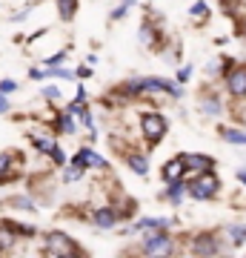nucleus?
I'll list each match as a JSON object with an SVG mask.
<instances>
[{"instance_id":"obj_2","label":"nucleus","mask_w":246,"mask_h":258,"mask_svg":"<svg viewBox=\"0 0 246 258\" xmlns=\"http://www.w3.org/2000/svg\"><path fill=\"white\" fill-rule=\"evenodd\" d=\"M218 189H220V184H218V178L212 175V172H198V178L189 184L192 198H198V201H206V198H212Z\"/></svg>"},{"instance_id":"obj_19","label":"nucleus","mask_w":246,"mask_h":258,"mask_svg":"<svg viewBox=\"0 0 246 258\" xmlns=\"http://www.w3.org/2000/svg\"><path fill=\"white\" fill-rule=\"evenodd\" d=\"M66 181H77V178H80V166H77V164H72V166H69V169H66Z\"/></svg>"},{"instance_id":"obj_12","label":"nucleus","mask_w":246,"mask_h":258,"mask_svg":"<svg viewBox=\"0 0 246 258\" xmlns=\"http://www.w3.org/2000/svg\"><path fill=\"white\" fill-rule=\"evenodd\" d=\"M57 9H60V18L63 20H72L74 9H77V0H57Z\"/></svg>"},{"instance_id":"obj_18","label":"nucleus","mask_w":246,"mask_h":258,"mask_svg":"<svg viewBox=\"0 0 246 258\" xmlns=\"http://www.w3.org/2000/svg\"><path fill=\"white\" fill-rule=\"evenodd\" d=\"M57 126H60V132H74L72 112H69V115H60V120H57Z\"/></svg>"},{"instance_id":"obj_20","label":"nucleus","mask_w":246,"mask_h":258,"mask_svg":"<svg viewBox=\"0 0 246 258\" xmlns=\"http://www.w3.org/2000/svg\"><path fill=\"white\" fill-rule=\"evenodd\" d=\"M15 89H18V83H15V81H9V78H6V81H0V92H3V95L15 92Z\"/></svg>"},{"instance_id":"obj_13","label":"nucleus","mask_w":246,"mask_h":258,"mask_svg":"<svg viewBox=\"0 0 246 258\" xmlns=\"http://www.w3.org/2000/svg\"><path fill=\"white\" fill-rule=\"evenodd\" d=\"M220 138L232 141V144H246V132H237V129H220Z\"/></svg>"},{"instance_id":"obj_9","label":"nucleus","mask_w":246,"mask_h":258,"mask_svg":"<svg viewBox=\"0 0 246 258\" xmlns=\"http://www.w3.org/2000/svg\"><path fill=\"white\" fill-rule=\"evenodd\" d=\"M115 221H118V215L112 210H98L95 212V224L101 227V230H109V227H115Z\"/></svg>"},{"instance_id":"obj_3","label":"nucleus","mask_w":246,"mask_h":258,"mask_svg":"<svg viewBox=\"0 0 246 258\" xmlns=\"http://www.w3.org/2000/svg\"><path fill=\"white\" fill-rule=\"evenodd\" d=\"M140 126H143V135L149 144H157L166 135V118H160V115H143Z\"/></svg>"},{"instance_id":"obj_22","label":"nucleus","mask_w":246,"mask_h":258,"mask_svg":"<svg viewBox=\"0 0 246 258\" xmlns=\"http://www.w3.org/2000/svg\"><path fill=\"white\" fill-rule=\"evenodd\" d=\"M203 109L209 112V115H218L220 106H218V101H206V103H203Z\"/></svg>"},{"instance_id":"obj_6","label":"nucleus","mask_w":246,"mask_h":258,"mask_svg":"<svg viewBox=\"0 0 246 258\" xmlns=\"http://www.w3.org/2000/svg\"><path fill=\"white\" fill-rule=\"evenodd\" d=\"M229 92L235 95V98H243L246 95V69H235V72L229 75Z\"/></svg>"},{"instance_id":"obj_15","label":"nucleus","mask_w":246,"mask_h":258,"mask_svg":"<svg viewBox=\"0 0 246 258\" xmlns=\"http://www.w3.org/2000/svg\"><path fill=\"white\" fill-rule=\"evenodd\" d=\"M181 195H183V184H181V178L169 181V201L178 204V201H181Z\"/></svg>"},{"instance_id":"obj_10","label":"nucleus","mask_w":246,"mask_h":258,"mask_svg":"<svg viewBox=\"0 0 246 258\" xmlns=\"http://www.w3.org/2000/svg\"><path fill=\"white\" fill-rule=\"evenodd\" d=\"M183 169H186V166H183V158H175V161H169V164L163 166V178L166 181H175V178H181Z\"/></svg>"},{"instance_id":"obj_11","label":"nucleus","mask_w":246,"mask_h":258,"mask_svg":"<svg viewBox=\"0 0 246 258\" xmlns=\"http://www.w3.org/2000/svg\"><path fill=\"white\" fill-rule=\"evenodd\" d=\"M183 166H192V169H212V158H201V155H183Z\"/></svg>"},{"instance_id":"obj_16","label":"nucleus","mask_w":246,"mask_h":258,"mask_svg":"<svg viewBox=\"0 0 246 258\" xmlns=\"http://www.w3.org/2000/svg\"><path fill=\"white\" fill-rule=\"evenodd\" d=\"M32 144H35V147L40 149V152H46V155H49V152H52V149L57 147L55 141H49V138H32Z\"/></svg>"},{"instance_id":"obj_27","label":"nucleus","mask_w":246,"mask_h":258,"mask_svg":"<svg viewBox=\"0 0 246 258\" xmlns=\"http://www.w3.org/2000/svg\"><path fill=\"white\" fill-rule=\"evenodd\" d=\"M143 43H152V29L143 26Z\"/></svg>"},{"instance_id":"obj_28","label":"nucleus","mask_w":246,"mask_h":258,"mask_svg":"<svg viewBox=\"0 0 246 258\" xmlns=\"http://www.w3.org/2000/svg\"><path fill=\"white\" fill-rule=\"evenodd\" d=\"M237 178H240V181L246 184V169H240V172H237Z\"/></svg>"},{"instance_id":"obj_24","label":"nucleus","mask_w":246,"mask_h":258,"mask_svg":"<svg viewBox=\"0 0 246 258\" xmlns=\"http://www.w3.org/2000/svg\"><path fill=\"white\" fill-rule=\"evenodd\" d=\"M43 95L49 98V101H57V98H60V92H57L55 86H46V89H43Z\"/></svg>"},{"instance_id":"obj_26","label":"nucleus","mask_w":246,"mask_h":258,"mask_svg":"<svg viewBox=\"0 0 246 258\" xmlns=\"http://www.w3.org/2000/svg\"><path fill=\"white\" fill-rule=\"evenodd\" d=\"M3 112H9V101H6V95L0 92V115H3Z\"/></svg>"},{"instance_id":"obj_1","label":"nucleus","mask_w":246,"mask_h":258,"mask_svg":"<svg viewBox=\"0 0 246 258\" xmlns=\"http://www.w3.org/2000/svg\"><path fill=\"white\" fill-rule=\"evenodd\" d=\"M46 255H80V249L74 247V241L69 238V235H63V232H49L46 235Z\"/></svg>"},{"instance_id":"obj_23","label":"nucleus","mask_w":246,"mask_h":258,"mask_svg":"<svg viewBox=\"0 0 246 258\" xmlns=\"http://www.w3.org/2000/svg\"><path fill=\"white\" fill-rule=\"evenodd\" d=\"M192 15H195V18H203V15H206V3H195V6H192Z\"/></svg>"},{"instance_id":"obj_5","label":"nucleus","mask_w":246,"mask_h":258,"mask_svg":"<svg viewBox=\"0 0 246 258\" xmlns=\"http://www.w3.org/2000/svg\"><path fill=\"white\" fill-rule=\"evenodd\" d=\"M74 164L80 166V169H86V166H98V169H103V166H106V161H103L101 155H95L92 149H80V152L74 155Z\"/></svg>"},{"instance_id":"obj_4","label":"nucleus","mask_w":246,"mask_h":258,"mask_svg":"<svg viewBox=\"0 0 246 258\" xmlns=\"http://www.w3.org/2000/svg\"><path fill=\"white\" fill-rule=\"evenodd\" d=\"M143 252L146 255H169V252H172V241H169V235H163V232L157 230L155 235L146 238Z\"/></svg>"},{"instance_id":"obj_14","label":"nucleus","mask_w":246,"mask_h":258,"mask_svg":"<svg viewBox=\"0 0 246 258\" xmlns=\"http://www.w3.org/2000/svg\"><path fill=\"white\" fill-rule=\"evenodd\" d=\"M129 164H132V169H135L137 175H146V172H149V164H146L143 155H132L129 158Z\"/></svg>"},{"instance_id":"obj_25","label":"nucleus","mask_w":246,"mask_h":258,"mask_svg":"<svg viewBox=\"0 0 246 258\" xmlns=\"http://www.w3.org/2000/svg\"><path fill=\"white\" fill-rule=\"evenodd\" d=\"M63 57H66V52H57V55H52L49 60H46V63H49V66H57L60 60H63Z\"/></svg>"},{"instance_id":"obj_17","label":"nucleus","mask_w":246,"mask_h":258,"mask_svg":"<svg viewBox=\"0 0 246 258\" xmlns=\"http://www.w3.org/2000/svg\"><path fill=\"white\" fill-rule=\"evenodd\" d=\"M12 207H18V210H35V204L29 201V198H23V195H15V198H9Z\"/></svg>"},{"instance_id":"obj_7","label":"nucleus","mask_w":246,"mask_h":258,"mask_svg":"<svg viewBox=\"0 0 246 258\" xmlns=\"http://www.w3.org/2000/svg\"><path fill=\"white\" fill-rule=\"evenodd\" d=\"M218 241L212 238V235H198V238H195V252H198V255H215V252H218Z\"/></svg>"},{"instance_id":"obj_8","label":"nucleus","mask_w":246,"mask_h":258,"mask_svg":"<svg viewBox=\"0 0 246 258\" xmlns=\"http://www.w3.org/2000/svg\"><path fill=\"white\" fill-rule=\"evenodd\" d=\"M15 244H18V232L12 230V224H0V252H9Z\"/></svg>"},{"instance_id":"obj_21","label":"nucleus","mask_w":246,"mask_h":258,"mask_svg":"<svg viewBox=\"0 0 246 258\" xmlns=\"http://www.w3.org/2000/svg\"><path fill=\"white\" fill-rule=\"evenodd\" d=\"M229 232H232V238H235V241H243L246 238V227H232Z\"/></svg>"}]
</instances>
